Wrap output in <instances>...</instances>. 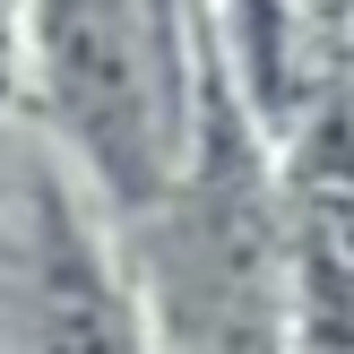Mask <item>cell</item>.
<instances>
[{
  "mask_svg": "<svg viewBox=\"0 0 354 354\" xmlns=\"http://www.w3.org/2000/svg\"><path fill=\"white\" fill-rule=\"evenodd\" d=\"M17 303H26V346L35 354H147L138 311L121 294L104 242L69 207L61 182L26 190V259H17Z\"/></svg>",
  "mask_w": 354,
  "mask_h": 354,
  "instance_id": "3",
  "label": "cell"
},
{
  "mask_svg": "<svg viewBox=\"0 0 354 354\" xmlns=\"http://www.w3.org/2000/svg\"><path fill=\"white\" fill-rule=\"evenodd\" d=\"M156 0H26L44 104L69 130L78 165L113 190L121 207L165 199V147H173V104H165V26Z\"/></svg>",
  "mask_w": 354,
  "mask_h": 354,
  "instance_id": "1",
  "label": "cell"
},
{
  "mask_svg": "<svg viewBox=\"0 0 354 354\" xmlns=\"http://www.w3.org/2000/svg\"><path fill=\"white\" fill-rule=\"evenodd\" d=\"M165 277L182 320L216 354H259L268 337V199L234 147H216V165H199V182L173 199Z\"/></svg>",
  "mask_w": 354,
  "mask_h": 354,
  "instance_id": "2",
  "label": "cell"
}]
</instances>
